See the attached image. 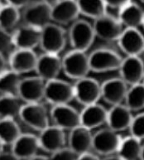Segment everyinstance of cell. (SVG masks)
Here are the masks:
<instances>
[{"label": "cell", "mask_w": 144, "mask_h": 160, "mask_svg": "<svg viewBox=\"0 0 144 160\" xmlns=\"http://www.w3.org/2000/svg\"><path fill=\"white\" fill-rule=\"evenodd\" d=\"M46 81L38 77L21 80L17 89V97L26 104L39 103L44 98Z\"/></svg>", "instance_id": "30bf717a"}, {"label": "cell", "mask_w": 144, "mask_h": 160, "mask_svg": "<svg viewBox=\"0 0 144 160\" xmlns=\"http://www.w3.org/2000/svg\"><path fill=\"white\" fill-rule=\"evenodd\" d=\"M108 110L98 103L84 106L80 113L81 126L91 130L103 125L107 122Z\"/></svg>", "instance_id": "cb8c5ba5"}, {"label": "cell", "mask_w": 144, "mask_h": 160, "mask_svg": "<svg viewBox=\"0 0 144 160\" xmlns=\"http://www.w3.org/2000/svg\"><path fill=\"white\" fill-rule=\"evenodd\" d=\"M44 99L53 106L68 105L74 99V85L55 79L46 82Z\"/></svg>", "instance_id": "5b68a950"}, {"label": "cell", "mask_w": 144, "mask_h": 160, "mask_svg": "<svg viewBox=\"0 0 144 160\" xmlns=\"http://www.w3.org/2000/svg\"><path fill=\"white\" fill-rule=\"evenodd\" d=\"M142 55H143V57H144V49H143V52H142Z\"/></svg>", "instance_id": "7dc6e473"}, {"label": "cell", "mask_w": 144, "mask_h": 160, "mask_svg": "<svg viewBox=\"0 0 144 160\" xmlns=\"http://www.w3.org/2000/svg\"><path fill=\"white\" fill-rule=\"evenodd\" d=\"M125 105L131 111H139L144 109V85L142 83L131 86L127 90Z\"/></svg>", "instance_id": "1f68e13d"}, {"label": "cell", "mask_w": 144, "mask_h": 160, "mask_svg": "<svg viewBox=\"0 0 144 160\" xmlns=\"http://www.w3.org/2000/svg\"><path fill=\"white\" fill-rule=\"evenodd\" d=\"M0 160H20L19 158L12 153V152H4L2 151L0 153Z\"/></svg>", "instance_id": "8d00e7d4"}, {"label": "cell", "mask_w": 144, "mask_h": 160, "mask_svg": "<svg viewBox=\"0 0 144 160\" xmlns=\"http://www.w3.org/2000/svg\"><path fill=\"white\" fill-rule=\"evenodd\" d=\"M20 19L19 10L8 2L2 3L0 8V29L8 32L13 28Z\"/></svg>", "instance_id": "f546056e"}, {"label": "cell", "mask_w": 144, "mask_h": 160, "mask_svg": "<svg viewBox=\"0 0 144 160\" xmlns=\"http://www.w3.org/2000/svg\"><path fill=\"white\" fill-rule=\"evenodd\" d=\"M40 148L46 153H53L65 148V131L59 127L53 125L40 132L38 136Z\"/></svg>", "instance_id": "ac0fdd59"}, {"label": "cell", "mask_w": 144, "mask_h": 160, "mask_svg": "<svg viewBox=\"0 0 144 160\" xmlns=\"http://www.w3.org/2000/svg\"><path fill=\"white\" fill-rule=\"evenodd\" d=\"M139 160H144V144L142 145V149H141V153H140Z\"/></svg>", "instance_id": "b9f144b4"}, {"label": "cell", "mask_w": 144, "mask_h": 160, "mask_svg": "<svg viewBox=\"0 0 144 160\" xmlns=\"http://www.w3.org/2000/svg\"><path fill=\"white\" fill-rule=\"evenodd\" d=\"M37 57L33 51L16 50L10 55V70L17 74H25L36 70Z\"/></svg>", "instance_id": "ffe728a7"}, {"label": "cell", "mask_w": 144, "mask_h": 160, "mask_svg": "<svg viewBox=\"0 0 144 160\" xmlns=\"http://www.w3.org/2000/svg\"><path fill=\"white\" fill-rule=\"evenodd\" d=\"M142 83L144 85V77H143V79H142Z\"/></svg>", "instance_id": "f6af8a7d"}, {"label": "cell", "mask_w": 144, "mask_h": 160, "mask_svg": "<svg viewBox=\"0 0 144 160\" xmlns=\"http://www.w3.org/2000/svg\"><path fill=\"white\" fill-rule=\"evenodd\" d=\"M93 28L95 37L105 42L118 41L123 31L122 25L118 19L106 14L94 20Z\"/></svg>", "instance_id": "5bb4252c"}, {"label": "cell", "mask_w": 144, "mask_h": 160, "mask_svg": "<svg viewBox=\"0 0 144 160\" xmlns=\"http://www.w3.org/2000/svg\"><path fill=\"white\" fill-rule=\"evenodd\" d=\"M127 57H139L144 49V37L138 29L125 28L117 41Z\"/></svg>", "instance_id": "7c38bea8"}, {"label": "cell", "mask_w": 144, "mask_h": 160, "mask_svg": "<svg viewBox=\"0 0 144 160\" xmlns=\"http://www.w3.org/2000/svg\"><path fill=\"white\" fill-rule=\"evenodd\" d=\"M11 146V152L20 160L30 159L40 148L38 137L31 134H22Z\"/></svg>", "instance_id": "44dd1931"}, {"label": "cell", "mask_w": 144, "mask_h": 160, "mask_svg": "<svg viewBox=\"0 0 144 160\" xmlns=\"http://www.w3.org/2000/svg\"><path fill=\"white\" fill-rule=\"evenodd\" d=\"M61 62L63 72L69 78L79 81L88 77L90 67L89 56L85 52L72 50L65 54Z\"/></svg>", "instance_id": "6da1fadb"}, {"label": "cell", "mask_w": 144, "mask_h": 160, "mask_svg": "<svg viewBox=\"0 0 144 160\" xmlns=\"http://www.w3.org/2000/svg\"><path fill=\"white\" fill-rule=\"evenodd\" d=\"M141 149V140L130 135L122 139L117 153L122 160H138Z\"/></svg>", "instance_id": "484cf974"}, {"label": "cell", "mask_w": 144, "mask_h": 160, "mask_svg": "<svg viewBox=\"0 0 144 160\" xmlns=\"http://www.w3.org/2000/svg\"><path fill=\"white\" fill-rule=\"evenodd\" d=\"M77 160H100L98 156L94 153H84V154H81V155L78 156Z\"/></svg>", "instance_id": "74e56055"}, {"label": "cell", "mask_w": 144, "mask_h": 160, "mask_svg": "<svg viewBox=\"0 0 144 160\" xmlns=\"http://www.w3.org/2000/svg\"><path fill=\"white\" fill-rule=\"evenodd\" d=\"M132 119V111L126 105L121 104L113 105L108 110L106 124L108 129L118 133L129 129Z\"/></svg>", "instance_id": "d6986e66"}, {"label": "cell", "mask_w": 144, "mask_h": 160, "mask_svg": "<svg viewBox=\"0 0 144 160\" xmlns=\"http://www.w3.org/2000/svg\"><path fill=\"white\" fill-rule=\"evenodd\" d=\"M13 46L12 35L7 31L0 29V54L7 52Z\"/></svg>", "instance_id": "e575fe53"}, {"label": "cell", "mask_w": 144, "mask_h": 160, "mask_svg": "<svg viewBox=\"0 0 144 160\" xmlns=\"http://www.w3.org/2000/svg\"><path fill=\"white\" fill-rule=\"evenodd\" d=\"M4 71H6V62L3 55L0 54V74H2Z\"/></svg>", "instance_id": "f35d334b"}, {"label": "cell", "mask_w": 144, "mask_h": 160, "mask_svg": "<svg viewBox=\"0 0 144 160\" xmlns=\"http://www.w3.org/2000/svg\"><path fill=\"white\" fill-rule=\"evenodd\" d=\"M61 70L62 62L58 55L44 53L37 58L35 72L37 77L46 82L57 79V76Z\"/></svg>", "instance_id": "2e32d148"}, {"label": "cell", "mask_w": 144, "mask_h": 160, "mask_svg": "<svg viewBox=\"0 0 144 160\" xmlns=\"http://www.w3.org/2000/svg\"><path fill=\"white\" fill-rule=\"evenodd\" d=\"M122 137L109 129L98 130L93 135L92 148L99 155L110 156L118 152Z\"/></svg>", "instance_id": "ba28073f"}, {"label": "cell", "mask_w": 144, "mask_h": 160, "mask_svg": "<svg viewBox=\"0 0 144 160\" xmlns=\"http://www.w3.org/2000/svg\"><path fill=\"white\" fill-rule=\"evenodd\" d=\"M18 116L26 125L36 131L41 132L50 126L47 111L40 103L22 105Z\"/></svg>", "instance_id": "8992f818"}, {"label": "cell", "mask_w": 144, "mask_h": 160, "mask_svg": "<svg viewBox=\"0 0 144 160\" xmlns=\"http://www.w3.org/2000/svg\"><path fill=\"white\" fill-rule=\"evenodd\" d=\"M28 160H49V158L45 157V156L37 155V154H36V156H34V157H32V158H30V159Z\"/></svg>", "instance_id": "ab89813d"}, {"label": "cell", "mask_w": 144, "mask_h": 160, "mask_svg": "<svg viewBox=\"0 0 144 160\" xmlns=\"http://www.w3.org/2000/svg\"><path fill=\"white\" fill-rule=\"evenodd\" d=\"M50 117L55 126L65 130H73L80 126V113L69 105H55L50 110Z\"/></svg>", "instance_id": "8fae6325"}, {"label": "cell", "mask_w": 144, "mask_h": 160, "mask_svg": "<svg viewBox=\"0 0 144 160\" xmlns=\"http://www.w3.org/2000/svg\"><path fill=\"white\" fill-rule=\"evenodd\" d=\"M77 158L78 155L75 154L70 148L65 147L51 153L49 160H77Z\"/></svg>", "instance_id": "836d02e7"}, {"label": "cell", "mask_w": 144, "mask_h": 160, "mask_svg": "<svg viewBox=\"0 0 144 160\" xmlns=\"http://www.w3.org/2000/svg\"><path fill=\"white\" fill-rule=\"evenodd\" d=\"M21 80L20 75L12 72V70H6L0 74V92L2 95L17 96Z\"/></svg>", "instance_id": "4dcf8cb0"}, {"label": "cell", "mask_w": 144, "mask_h": 160, "mask_svg": "<svg viewBox=\"0 0 144 160\" xmlns=\"http://www.w3.org/2000/svg\"><path fill=\"white\" fill-rule=\"evenodd\" d=\"M79 14L94 20L100 18L106 14L104 1H77Z\"/></svg>", "instance_id": "f1b7e54d"}, {"label": "cell", "mask_w": 144, "mask_h": 160, "mask_svg": "<svg viewBox=\"0 0 144 160\" xmlns=\"http://www.w3.org/2000/svg\"><path fill=\"white\" fill-rule=\"evenodd\" d=\"M21 134L13 119H0V140L4 145H12Z\"/></svg>", "instance_id": "83f0119b"}, {"label": "cell", "mask_w": 144, "mask_h": 160, "mask_svg": "<svg viewBox=\"0 0 144 160\" xmlns=\"http://www.w3.org/2000/svg\"><path fill=\"white\" fill-rule=\"evenodd\" d=\"M74 99L84 106L96 104L101 98V85L90 77L77 81L74 85Z\"/></svg>", "instance_id": "9c48e42d"}, {"label": "cell", "mask_w": 144, "mask_h": 160, "mask_svg": "<svg viewBox=\"0 0 144 160\" xmlns=\"http://www.w3.org/2000/svg\"><path fill=\"white\" fill-rule=\"evenodd\" d=\"M127 85L121 78L107 80L101 85V98L111 105H118L125 101Z\"/></svg>", "instance_id": "e0dca14e"}, {"label": "cell", "mask_w": 144, "mask_h": 160, "mask_svg": "<svg viewBox=\"0 0 144 160\" xmlns=\"http://www.w3.org/2000/svg\"><path fill=\"white\" fill-rule=\"evenodd\" d=\"M41 29L24 24L12 33V43L17 50H30L40 45Z\"/></svg>", "instance_id": "9a60e30c"}, {"label": "cell", "mask_w": 144, "mask_h": 160, "mask_svg": "<svg viewBox=\"0 0 144 160\" xmlns=\"http://www.w3.org/2000/svg\"><path fill=\"white\" fill-rule=\"evenodd\" d=\"M51 6L45 1L31 2L22 13L25 24L41 30L51 22Z\"/></svg>", "instance_id": "52a82bcc"}, {"label": "cell", "mask_w": 144, "mask_h": 160, "mask_svg": "<svg viewBox=\"0 0 144 160\" xmlns=\"http://www.w3.org/2000/svg\"><path fill=\"white\" fill-rule=\"evenodd\" d=\"M103 160H122V159H121L118 155L117 156L110 155V156H107V157L103 158Z\"/></svg>", "instance_id": "60d3db41"}, {"label": "cell", "mask_w": 144, "mask_h": 160, "mask_svg": "<svg viewBox=\"0 0 144 160\" xmlns=\"http://www.w3.org/2000/svg\"><path fill=\"white\" fill-rule=\"evenodd\" d=\"M1 6H2V2L0 1V8H1Z\"/></svg>", "instance_id": "bcb514c9"}, {"label": "cell", "mask_w": 144, "mask_h": 160, "mask_svg": "<svg viewBox=\"0 0 144 160\" xmlns=\"http://www.w3.org/2000/svg\"><path fill=\"white\" fill-rule=\"evenodd\" d=\"M7 2L18 10L20 8H26L27 6H29L31 3V1H22V0H12V1H7Z\"/></svg>", "instance_id": "d590c367"}, {"label": "cell", "mask_w": 144, "mask_h": 160, "mask_svg": "<svg viewBox=\"0 0 144 160\" xmlns=\"http://www.w3.org/2000/svg\"><path fill=\"white\" fill-rule=\"evenodd\" d=\"M144 18L143 10L135 2L127 1L118 15V21L126 28H138Z\"/></svg>", "instance_id": "d4e9b609"}, {"label": "cell", "mask_w": 144, "mask_h": 160, "mask_svg": "<svg viewBox=\"0 0 144 160\" xmlns=\"http://www.w3.org/2000/svg\"><path fill=\"white\" fill-rule=\"evenodd\" d=\"M142 26L144 28V18H143V22H142Z\"/></svg>", "instance_id": "ee69618b"}, {"label": "cell", "mask_w": 144, "mask_h": 160, "mask_svg": "<svg viewBox=\"0 0 144 160\" xmlns=\"http://www.w3.org/2000/svg\"><path fill=\"white\" fill-rule=\"evenodd\" d=\"M79 12L77 1H59L51 6V21L68 24L77 19Z\"/></svg>", "instance_id": "603a6c76"}, {"label": "cell", "mask_w": 144, "mask_h": 160, "mask_svg": "<svg viewBox=\"0 0 144 160\" xmlns=\"http://www.w3.org/2000/svg\"><path fill=\"white\" fill-rule=\"evenodd\" d=\"M68 142L69 148L78 156L81 155L92 148L93 134L89 129L80 125L70 131Z\"/></svg>", "instance_id": "7402d4cb"}, {"label": "cell", "mask_w": 144, "mask_h": 160, "mask_svg": "<svg viewBox=\"0 0 144 160\" xmlns=\"http://www.w3.org/2000/svg\"><path fill=\"white\" fill-rule=\"evenodd\" d=\"M3 146H4V144H3V143L1 142V140H0V153L3 151Z\"/></svg>", "instance_id": "7bdbcfd3"}, {"label": "cell", "mask_w": 144, "mask_h": 160, "mask_svg": "<svg viewBox=\"0 0 144 160\" xmlns=\"http://www.w3.org/2000/svg\"><path fill=\"white\" fill-rule=\"evenodd\" d=\"M18 97L12 95L0 96V119H13L19 115L22 105Z\"/></svg>", "instance_id": "4316f807"}, {"label": "cell", "mask_w": 144, "mask_h": 160, "mask_svg": "<svg viewBox=\"0 0 144 160\" xmlns=\"http://www.w3.org/2000/svg\"><path fill=\"white\" fill-rule=\"evenodd\" d=\"M118 70L120 78L127 85L132 86L142 82L144 63L139 57H127L122 59Z\"/></svg>", "instance_id": "4fadbf2b"}, {"label": "cell", "mask_w": 144, "mask_h": 160, "mask_svg": "<svg viewBox=\"0 0 144 160\" xmlns=\"http://www.w3.org/2000/svg\"><path fill=\"white\" fill-rule=\"evenodd\" d=\"M89 62L90 72L103 73L119 69L122 58L111 49L99 48L89 56Z\"/></svg>", "instance_id": "3957f363"}, {"label": "cell", "mask_w": 144, "mask_h": 160, "mask_svg": "<svg viewBox=\"0 0 144 160\" xmlns=\"http://www.w3.org/2000/svg\"><path fill=\"white\" fill-rule=\"evenodd\" d=\"M65 30L55 23L46 25L41 29L40 47L45 53L58 55L66 44Z\"/></svg>", "instance_id": "7a4b0ae2"}, {"label": "cell", "mask_w": 144, "mask_h": 160, "mask_svg": "<svg viewBox=\"0 0 144 160\" xmlns=\"http://www.w3.org/2000/svg\"><path fill=\"white\" fill-rule=\"evenodd\" d=\"M129 129L131 136L139 140L144 139V112L133 117Z\"/></svg>", "instance_id": "d6a6232c"}, {"label": "cell", "mask_w": 144, "mask_h": 160, "mask_svg": "<svg viewBox=\"0 0 144 160\" xmlns=\"http://www.w3.org/2000/svg\"><path fill=\"white\" fill-rule=\"evenodd\" d=\"M69 38L73 50L85 52L95 38L93 25L85 20H76L70 27Z\"/></svg>", "instance_id": "277c9868"}]
</instances>
